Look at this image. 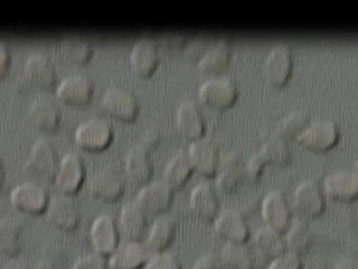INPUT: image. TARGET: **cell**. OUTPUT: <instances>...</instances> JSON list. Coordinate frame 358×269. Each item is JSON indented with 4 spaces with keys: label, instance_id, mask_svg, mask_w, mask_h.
Listing matches in <instances>:
<instances>
[{
    "label": "cell",
    "instance_id": "6da1fadb",
    "mask_svg": "<svg viewBox=\"0 0 358 269\" xmlns=\"http://www.w3.org/2000/svg\"><path fill=\"white\" fill-rule=\"evenodd\" d=\"M60 164V155L55 143L43 137L33 145L26 159L25 172L40 181H55Z\"/></svg>",
    "mask_w": 358,
    "mask_h": 269
},
{
    "label": "cell",
    "instance_id": "7a4b0ae2",
    "mask_svg": "<svg viewBox=\"0 0 358 269\" xmlns=\"http://www.w3.org/2000/svg\"><path fill=\"white\" fill-rule=\"evenodd\" d=\"M15 209L29 215H40L48 211L51 198L46 187L37 181L24 182L10 193Z\"/></svg>",
    "mask_w": 358,
    "mask_h": 269
},
{
    "label": "cell",
    "instance_id": "3957f363",
    "mask_svg": "<svg viewBox=\"0 0 358 269\" xmlns=\"http://www.w3.org/2000/svg\"><path fill=\"white\" fill-rule=\"evenodd\" d=\"M239 90L236 82L229 77H213L200 85L198 96L207 107L224 110L236 102Z\"/></svg>",
    "mask_w": 358,
    "mask_h": 269
},
{
    "label": "cell",
    "instance_id": "277c9868",
    "mask_svg": "<svg viewBox=\"0 0 358 269\" xmlns=\"http://www.w3.org/2000/svg\"><path fill=\"white\" fill-rule=\"evenodd\" d=\"M114 139V129L109 122L100 118H90L83 122L74 133L78 146L89 153H99L110 146Z\"/></svg>",
    "mask_w": 358,
    "mask_h": 269
},
{
    "label": "cell",
    "instance_id": "5b68a950",
    "mask_svg": "<svg viewBox=\"0 0 358 269\" xmlns=\"http://www.w3.org/2000/svg\"><path fill=\"white\" fill-rule=\"evenodd\" d=\"M291 208L302 218L313 219L322 215L326 209V196L322 185L311 179L299 183L293 191Z\"/></svg>",
    "mask_w": 358,
    "mask_h": 269
},
{
    "label": "cell",
    "instance_id": "8992f818",
    "mask_svg": "<svg viewBox=\"0 0 358 269\" xmlns=\"http://www.w3.org/2000/svg\"><path fill=\"white\" fill-rule=\"evenodd\" d=\"M341 138V129L331 120H317L310 122L298 137L296 142L307 150L324 153L335 147Z\"/></svg>",
    "mask_w": 358,
    "mask_h": 269
},
{
    "label": "cell",
    "instance_id": "52a82bcc",
    "mask_svg": "<svg viewBox=\"0 0 358 269\" xmlns=\"http://www.w3.org/2000/svg\"><path fill=\"white\" fill-rule=\"evenodd\" d=\"M124 176L114 165H106L92 175L89 183V193L100 201L113 203L125 192Z\"/></svg>",
    "mask_w": 358,
    "mask_h": 269
},
{
    "label": "cell",
    "instance_id": "ba28073f",
    "mask_svg": "<svg viewBox=\"0 0 358 269\" xmlns=\"http://www.w3.org/2000/svg\"><path fill=\"white\" fill-rule=\"evenodd\" d=\"M293 66L294 57L291 48L285 44H278L267 53L263 64V73L267 82L281 88L290 79Z\"/></svg>",
    "mask_w": 358,
    "mask_h": 269
},
{
    "label": "cell",
    "instance_id": "9c48e42d",
    "mask_svg": "<svg viewBox=\"0 0 358 269\" xmlns=\"http://www.w3.org/2000/svg\"><path fill=\"white\" fill-rule=\"evenodd\" d=\"M188 155L194 170L206 179L216 176L222 163L218 145L209 137H201L191 143Z\"/></svg>",
    "mask_w": 358,
    "mask_h": 269
},
{
    "label": "cell",
    "instance_id": "30bf717a",
    "mask_svg": "<svg viewBox=\"0 0 358 269\" xmlns=\"http://www.w3.org/2000/svg\"><path fill=\"white\" fill-rule=\"evenodd\" d=\"M101 107L109 116L122 122H131L140 112V102L136 96L131 91L118 87L107 89L103 92Z\"/></svg>",
    "mask_w": 358,
    "mask_h": 269
},
{
    "label": "cell",
    "instance_id": "8fae6325",
    "mask_svg": "<svg viewBox=\"0 0 358 269\" xmlns=\"http://www.w3.org/2000/svg\"><path fill=\"white\" fill-rule=\"evenodd\" d=\"M174 190L164 181H151L137 193L136 202L150 215H164L173 203Z\"/></svg>",
    "mask_w": 358,
    "mask_h": 269
},
{
    "label": "cell",
    "instance_id": "7c38bea8",
    "mask_svg": "<svg viewBox=\"0 0 358 269\" xmlns=\"http://www.w3.org/2000/svg\"><path fill=\"white\" fill-rule=\"evenodd\" d=\"M262 215L267 227L285 233L290 226L292 208L285 193L279 190L271 191L262 201Z\"/></svg>",
    "mask_w": 358,
    "mask_h": 269
},
{
    "label": "cell",
    "instance_id": "4fadbf2b",
    "mask_svg": "<svg viewBox=\"0 0 358 269\" xmlns=\"http://www.w3.org/2000/svg\"><path fill=\"white\" fill-rule=\"evenodd\" d=\"M85 176L87 170L83 157L77 153H69L61 159L55 182L62 194L73 196L83 187Z\"/></svg>",
    "mask_w": 358,
    "mask_h": 269
},
{
    "label": "cell",
    "instance_id": "5bb4252c",
    "mask_svg": "<svg viewBox=\"0 0 358 269\" xmlns=\"http://www.w3.org/2000/svg\"><path fill=\"white\" fill-rule=\"evenodd\" d=\"M120 228L113 215L103 213L94 219L90 229V239L96 252L109 257L120 246Z\"/></svg>",
    "mask_w": 358,
    "mask_h": 269
},
{
    "label": "cell",
    "instance_id": "9a60e30c",
    "mask_svg": "<svg viewBox=\"0 0 358 269\" xmlns=\"http://www.w3.org/2000/svg\"><path fill=\"white\" fill-rule=\"evenodd\" d=\"M213 227L217 235L226 242L246 244L250 239V228L248 222L238 210L226 209L219 212L213 220Z\"/></svg>",
    "mask_w": 358,
    "mask_h": 269
},
{
    "label": "cell",
    "instance_id": "2e32d148",
    "mask_svg": "<svg viewBox=\"0 0 358 269\" xmlns=\"http://www.w3.org/2000/svg\"><path fill=\"white\" fill-rule=\"evenodd\" d=\"M159 62V45L152 37L143 36L134 43L129 53V64L134 73L150 77Z\"/></svg>",
    "mask_w": 358,
    "mask_h": 269
},
{
    "label": "cell",
    "instance_id": "e0dca14e",
    "mask_svg": "<svg viewBox=\"0 0 358 269\" xmlns=\"http://www.w3.org/2000/svg\"><path fill=\"white\" fill-rule=\"evenodd\" d=\"M49 221L57 229L62 231H71L79 226L81 220V211L79 204L73 196L62 194L51 198L46 211Z\"/></svg>",
    "mask_w": 358,
    "mask_h": 269
},
{
    "label": "cell",
    "instance_id": "ac0fdd59",
    "mask_svg": "<svg viewBox=\"0 0 358 269\" xmlns=\"http://www.w3.org/2000/svg\"><path fill=\"white\" fill-rule=\"evenodd\" d=\"M23 78L26 85L37 88L50 89L57 81V68L48 55L33 53L24 63Z\"/></svg>",
    "mask_w": 358,
    "mask_h": 269
},
{
    "label": "cell",
    "instance_id": "d6986e66",
    "mask_svg": "<svg viewBox=\"0 0 358 269\" xmlns=\"http://www.w3.org/2000/svg\"><path fill=\"white\" fill-rule=\"evenodd\" d=\"M94 92V81L85 73L70 74L61 81L57 89V98L70 106L87 105Z\"/></svg>",
    "mask_w": 358,
    "mask_h": 269
},
{
    "label": "cell",
    "instance_id": "ffe728a7",
    "mask_svg": "<svg viewBox=\"0 0 358 269\" xmlns=\"http://www.w3.org/2000/svg\"><path fill=\"white\" fill-rule=\"evenodd\" d=\"M324 196L337 202H352L358 196V175L354 170H336L322 181Z\"/></svg>",
    "mask_w": 358,
    "mask_h": 269
},
{
    "label": "cell",
    "instance_id": "44dd1931",
    "mask_svg": "<svg viewBox=\"0 0 358 269\" xmlns=\"http://www.w3.org/2000/svg\"><path fill=\"white\" fill-rule=\"evenodd\" d=\"M176 127L185 139L194 142L205 136L206 122L199 105L194 100H185L178 107Z\"/></svg>",
    "mask_w": 358,
    "mask_h": 269
},
{
    "label": "cell",
    "instance_id": "7402d4cb",
    "mask_svg": "<svg viewBox=\"0 0 358 269\" xmlns=\"http://www.w3.org/2000/svg\"><path fill=\"white\" fill-rule=\"evenodd\" d=\"M189 208L196 218L203 221H213L220 209L218 193L209 182H201L191 191Z\"/></svg>",
    "mask_w": 358,
    "mask_h": 269
},
{
    "label": "cell",
    "instance_id": "603a6c76",
    "mask_svg": "<svg viewBox=\"0 0 358 269\" xmlns=\"http://www.w3.org/2000/svg\"><path fill=\"white\" fill-rule=\"evenodd\" d=\"M27 118L31 125L38 131L50 133L60 125L62 112L55 100L48 96H37L29 105Z\"/></svg>",
    "mask_w": 358,
    "mask_h": 269
},
{
    "label": "cell",
    "instance_id": "cb8c5ba5",
    "mask_svg": "<svg viewBox=\"0 0 358 269\" xmlns=\"http://www.w3.org/2000/svg\"><path fill=\"white\" fill-rule=\"evenodd\" d=\"M125 174L126 177L135 185L143 187L151 182L154 174L151 152L140 144L128 150L125 157Z\"/></svg>",
    "mask_w": 358,
    "mask_h": 269
},
{
    "label": "cell",
    "instance_id": "d4e9b609",
    "mask_svg": "<svg viewBox=\"0 0 358 269\" xmlns=\"http://www.w3.org/2000/svg\"><path fill=\"white\" fill-rule=\"evenodd\" d=\"M250 248L255 255L257 265L259 261L268 263L274 258L287 252L283 233L267 226L256 230L253 235V245Z\"/></svg>",
    "mask_w": 358,
    "mask_h": 269
},
{
    "label": "cell",
    "instance_id": "484cf974",
    "mask_svg": "<svg viewBox=\"0 0 358 269\" xmlns=\"http://www.w3.org/2000/svg\"><path fill=\"white\" fill-rule=\"evenodd\" d=\"M151 252L141 241H131L120 244L109 256L110 269H142L148 263Z\"/></svg>",
    "mask_w": 358,
    "mask_h": 269
},
{
    "label": "cell",
    "instance_id": "4316f807",
    "mask_svg": "<svg viewBox=\"0 0 358 269\" xmlns=\"http://www.w3.org/2000/svg\"><path fill=\"white\" fill-rule=\"evenodd\" d=\"M148 213L136 201L126 202L120 210V228L126 238L141 241L148 235Z\"/></svg>",
    "mask_w": 358,
    "mask_h": 269
},
{
    "label": "cell",
    "instance_id": "83f0119b",
    "mask_svg": "<svg viewBox=\"0 0 358 269\" xmlns=\"http://www.w3.org/2000/svg\"><path fill=\"white\" fill-rule=\"evenodd\" d=\"M244 182V165L239 155L231 153L222 159L216 174L217 189L226 194H233Z\"/></svg>",
    "mask_w": 358,
    "mask_h": 269
},
{
    "label": "cell",
    "instance_id": "f1b7e54d",
    "mask_svg": "<svg viewBox=\"0 0 358 269\" xmlns=\"http://www.w3.org/2000/svg\"><path fill=\"white\" fill-rule=\"evenodd\" d=\"M176 235V222L171 217L159 215L145 237V245L151 254L162 252L168 249L173 242Z\"/></svg>",
    "mask_w": 358,
    "mask_h": 269
},
{
    "label": "cell",
    "instance_id": "f546056e",
    "mask_svg": "<svg viewBox=\"0 0 358 269\" xmlns=\"http://www.w3.org/2000/svg\"><path fill=\"white\" fill-rule=\"evenodd\" d=\"M233 48L229 38H222L201 54L196 66L206 73H219L231 62Z\"/></svg>",
    "mask_w": 358,
    "mask_h": 269
},
{
    "label": "cell",
    "instance_id": "4dcf8cb0",
    "mask_svg": "<svg viewBox=\"0 0 358 269\" xmlns=\"http://www.w3.org/2000/svg\"><path fill=\"white\" fill-rule=\"evenodd\" d=\"M194 166L191 163L188 152L180 150L165 166L163 181L174 191L181 190L194 173Z\"/></svg>",
    "mask_w": 358,
    "mask_h": 269
},
{
    "label": "cell",
    "instance_id": "1f68e13d",
    "mask_svg": "<svg viewBox=\"0 0 358 269\" xmlns=\"http://www.w3.org/2000/svg\"><path fill=\"white\" fill-rule=\"evenodd\" d=\"M92 42L79 34H70L63 37L59 44L61 57L74 66H83L92 57Z\"/></svg>",
    "mask_w": 358,
    "mask_h": 269
},
{
    "label": "cell",
    "instance_id": "d6a6232c",
    "mask_svg": "<svg viewBox=\"0 0 358 269\" xmlns=\"http://www.w3.org/2000/svg\"><path fill=\"white\" fill-rule=\"evenodd\" d=\"M24 244V226L20 220L5 218L0 221V250L7 257L20 254Z\"/></svg>",
    "mask_w": 358,
    "mask_h": 269
},
{
    "label": "cell",
    "instance_id": "836d02e7",
    "mask_svg": "<svg viewBox=\"0 0 358 269\" xmlns=\"http://www.w3.org/2000/svg\"><path fill=\"white\" fill-rule=\"evenodd\" d=\"M283 238L287 252L301 256L313 246V230L303 219H296L285 230Z\"/></svg>",
    "mask_w": 358,
    "mask_h": 269
},
{
    "label": "cell",
    "instance_id": "e575fe53",
    "mask_svg": "<svg viewBox=\"0 0 358 269\" xmlns=\"http://www.w3.org/2000/svg\"><path fill=\"white\" fill-rule=\"evenodd\" d=\"M219 257L226 269H256L257 267L253 250L246 244L226 242Z\"/></svg>",
    "mask_w": 358,
    "mask_h": 269
},
{
    "label": "cell",
    "instance_id": "d590c367",
    "mask_svg": "<svg viewBox=\"0 0 358 269\" xmlns=\"http://www.w3.org/2000/svg\"><path fill=\"white\" fill-rule=\"evenodd\" d=\"M266 165L273 166H285L289 164L292 159V150L289 140L282 138L278 133L268 135L262 143L259 150Z\"/></svg>",
    "mask_w": 358,
    "mask_h": 269
},
{
    "label": "cell",
    "instance_id": "8d00e7d4",
    "mask_svg": "<svg viewBox=\"0 0 358 269\" xmlns=\"http://www.w3.org/2000/svg\"><path fill=\"white\" fill-rule=\"evenodd\" d=\"M309 124L310 117L306 111L294 110L279 122L275 133L287 140L296 139Z\"/></svg>",
    "mask_w": 358,
    "mask_h": 269
},
{
    "label": "cell",
    "instance_id": "74e56055",
    "mask_svg": "<svg viewBox=\"0 0 358 269\" xmlns=\"http://www.w3.org/2000/svg\"><path fill=\"white\" fill-rule=\"evenodd\" d=\"M66 257H68V252L62 241L60 239L52 238L44 245L41 258L51 261L57 268H60L63 263H66Z\"/></svg>",
    "mask_w": 358,
    "mask_h": 269
},
{
    "label": "cell",
    "instance_id": "f35d334b",
    "mask_svg": "<svg viewBox=\"0 0 358 269\" xmlns=\"http://www.w3.org/2000/svg\"><path fill=\"white\" fill-rule=\"evenodd\" d=\"M144 269H182L179 259L170 252L151 254Z\"/></svg>",
    "mask_w": 358,
    "mask_h": 269
},
{
    "label": "cell",
    "instance_id": "ab89813d",
    "mask_svg": "<svg viewBox=\"0 0 358 269\" xmlns=\"http://www.w3.org/2000/svg\"><path fill=\"white\" fill-rule=\"evenodd\" d=\"M265 166H266V163L259 152L250 156L248 163L244 165L245 182H248L250 184L257 183L261 179L262 174L264 172Z\"/></svg>",
    "mask_w": 358,
    "mask_h": 269
},
{
    "label": "cell",
    "instance_id": "60d3db41",
    "mask_svg": "<svg viewBox=\"0 0 358 269\" xmlns=\"http://www.w3.org/2000/svg\"><path fill=\"white\" fill-rule=\"evenodd\" d=\"M303 261L301 256L285 252L267 263L266 269H302Z\"/></svg>",
    "mask_w": 358,
    "mask_h": 269
},
{
    "label": "cell",
    "instance_id": "b9f144b4",
    "mask_svg": "<svg viewBox=\"0 0 358 269\" xmlns=\"http://www.w3.org/2000/svg\"><path fill=\"white\" fill-rule=\"evenodd\" d=\"M71 269H110V267L106 256L100 255L98 252H92L78 258Z\"/></svg>",
    "mask_w": 358,
    "mask_h": 269
},
{
    "label": "cell",
    "instance_id": "7bdbcfd3",
    "mask_svg": "<svg viewBox=\"0 0 358 269\" xmlns=\"http://www.w3.org/2000/svg\"><path fill=\"white\" fill-rule=\"evenodd\" d=\"M192 269H224L220 257L215 252H207L200 256Z\"/></svg>",
    "mask_w": 358,
    "mask_h": 269
},
{
    "label": "cell",
    "instance_id": "ee69618b",
    "mask_svg": "<svg viewBox=\"0 0 358 269\" xmlns=\"http://www.w3.org/2000/svg\"><path fill=\"white\" fill-rule=\"evenodd\" d=\"M159 41L165 48L176 51V50L185 48L188 38L185 35L180 34V33H168V34H163L159 37Z\"/></svg>",
    "mask_w": 358,
    "mask_h": 269
},
{
    "label": "cell",
    "instance_id": "f6af8a7d",
    "mask_svg": "<svg viewBox=\"0 0 358 269\" xmlns=\"http://www.w3.org/2000/svg\"><path fill=\"white\" fill-rule=\"evenodd\" d=\"M159 142H161V133L157 128H151L143 135L138 144L151 152L152 150H155L159 146Z\"/></svg>",
    "mask_w": 358,
    "mask_h": 269
},
{
    "label": "cell",
    "instance_id": "bcb514c9",
    "mask_svg": "<svg viewBox=\"0 0 358 269\" xmlns=\"http://www.w3.org/2000/svg\"><path fill=\"white\" fill-rule=\"evenodd\" d=\"M10 50L7 46L6 43L0 42V74L3 75L6 73L9 66H10Z\"/></svg>",
    "mask_w": 358,
    "mask_h": 269
},
{
    "label": "cell",
    "instance_id": "7dc6e473",
    "mask_svg": "<svg viewBox=\"0 0 358 269\" xmlns=\"http://www.w3.org/2000/svg\"><path fill=\"white\" fill-rule=\"evenodd\" d=\"M334 269H358V263L352 258H341Z\"/></svg>",
    "mask_w": 358,
    "mask_h": 269
},
{
    "label": "cell",
    "instance_id": "c3c4849f",
    "mask_svg": "<svg viewBox=\"0 0 358 269\" xmlns=\"http://www.w3.org/2000/svg\"><path fill=\"white\" fill-rule=\"evenodd\" d=\"M3 269H31L27 263L22 261H9L7 265H5Z\"/></svg>",
    "mask_w": 358,
    "mask_h": 269
},
{
    "label": "cell",
    "instance_id": "681fc988",
    "mask_svg": "<svg viewBox=\"0 0 358 269\" xmlns=\"http://www.w3.org/2000/svg\"><path fill=\"white\" fill-rule=\"evenodd\" d=\"M31 269H59L55 266V263H52L51 261H46L41 258L38 263H35L34 267H31Z\"/></svg>",
    "mask_w": 358,
    "mask_h": 269
}]
</instances>
